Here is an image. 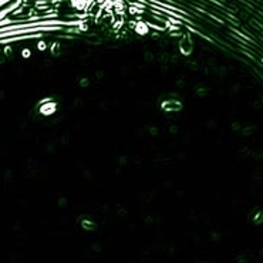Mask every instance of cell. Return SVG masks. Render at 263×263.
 <instances>
[{"mask_svg":"<svg viewBox=\"0 0 263 263\" xmlns=\"http://www.w3.org/2000/svg\"><path fill=\"white\" fill-rule=\"evenodd\" d=\"M7 2H10V0H0V7L3 6V5H5V3H7ZM16 5H17V3H16ZM16 5H12V6L6 7V9H5V10H2V12H0V17H3V16H5V14H6V13L12 12V10H13V7L16 6Z\"/></svg>","mask_w":263,"mask_h":263,"instance_id":"1","label":"cell"}]
</instances>
